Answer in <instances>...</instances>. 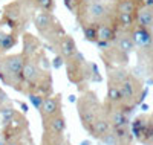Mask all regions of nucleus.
<instances>
[{"label": "nucleus", "instance_id": "6e6552de", "mask_svg": "<svg viewBox=\"0 0 153 145\" xmlns=\"http://www.w3.org/2000/svg\"><path fill=\"white\" fill-rule=\"evenodd\" d=\"M43 133L40 145H65L66 133V118L63 113L52 116L46 121H42Z\"/></svg>", "mask_w": 153, "mask_h": 145}, {"label": "nucleus", "instance_id": "0eeeda50", "mask_svg": "<svg viewBox=\"0 0 153 145\" xmlns=\"http://www.w3.org/2000/svg\"><path fill=\"white\" fill-rule=\"evenodd\" d=\"M118 89L121 92V98H123V109L129 115L143 101V96H144L143 81L135 73L129 72L123 78V81L118 84Z\"/></svg>", "mask_w": 153, "mask_h": 145}, {"label": "nucleus", "instance_id": "dca6fc26", "mask_svg": "<svg viewBox=\"0 0 153 145\" xmlns=\"http://www.w3.org/2000/svg\"><path fill=\"white\" fill-rule=\"evenodd\" d=\"M54 50H55V54L63 60V63L68 61L69 58H72V57L76 54V52H78L74 37L69 35V34H65V35L60 38V41L55 44Z\"/></svg>", "mask_w": 153, "mask_h": 145}, {"label": "nucleus", "instance_id": "39448f33", "mask_svg": "<svg viewBox=\"0 0 153 145\" xmlns=\"http://www.w3.org/2000/svg\"><path fill=\"white\" fill-rule=\"evenodd\" d=\"M23 64L25 57L22 52L0 55V81L19 93L23 89Z\"/></svg>", "mask_w": 153, "mask_h": 145}, {"label": "nucleus", "instance_id": "f257e3e1", "mask_svg": "<svg viewBox=\"0 0 153 145\" xmlns=\"http://www.w3.org/2000/svg\"><path fill=\"white\" fill-rule=\"evenodd\" d=\"M52 73H51V64L48 58L42 60H26L23 64V89L22 95L31 96H49L54 93L52 90Z\"/></svg>", "mask_w": 153, "mask_h": 145}, {"label": "nucleus", "instance_id": "ddd939ff", "mask_svg": "<svg viewBox=\"0 0 153 145\" xmlns=\"http://www.w3.org/2000/svg\"><path fill=\"white\" fill-rule=\"evenodd\" d=\"M98 141L103 142L104 145H133V135L130 125L113 127Z\"/></svg>", "mask_w": 153, "mask_h": 145}, {"label": "nucleus", "instance_id": "7ed1b4c3", "mask_svg": "<svg viewBox=\"0 0 153 145\" xmlns=\"http://www.w3.org/2000/svg\"><path fill=\"white\" fill-rule=\"evenodd\" d=\"M65 69H66V76L68 80L78 87L80 92H84L87 89V84L92 81H100L101 78L97 75V67L95 64L89 63L83 54L76 52V54L65 61Z\"/></svg>", "mask_w": 153, "mask_h": 145}, {"label": "nucleus", "instance_id": "1a4fd4ad", "mask_svg": "<svg viewBox=\"0 0 153 145\" xmlns=\"http://www.w3.org/2000/svg\"><path fill=\"white\" fill-rule=\"evenodd\" d=\"M2 141L6 142L9 139H17L29 135V121L22 112L16 110V113L12 115L8 121L2 122Z\"/></svg>", "mask_w": 153, "mask_h": 145}, {"label": "nucleus", "instance_id": "9b49d317", "mask_svg": "<svg viewBox=\"0 0 153 145\" xmlns=\"http://www.w3.org/2000/svg\"><path fill=\"white\" fill-rule=\"evenodd\" d=\"M22 29L17 24H14L9 18L0 17V55L8 52L19 43V38L22 37Z\"/></svg>", "mask_w": 153, "mask_h": 145}, {"label": "nucleus", "instance_id": "412c9836", "mask_svg": "<svg viewBox=\"0 0 153 145\" xmlns=\"http://www.w3.org/2000/svg\"><path fill=\"white\" fill-rule=\"evenodd\" d=\"M152 116H153V115H152Z\"/></svg>", "mask_w": 153, "mask_h": 145}, {"label": "nucleus", "instance_id": "f03ea898", "mask_svg": "<svg viewBox=\"0 0 153 145\" xmlns=\"http://www.w3.org/2000/svg\"><path fill=\"white\" fill-rule=\"evenodd\" d=\"M74 16L81 28H84V26L97 28L98 24L112 20L113 6L110 0H84L75 9Z\"/></svg>", "mask_w": 153, "mask_h": 145}, {"label": "nucleus", "instance_id": "423d86ee", "mask_svg": "<svg viewBox=\"0 0 153 145\" xmlns=\"http://www.w3.org/2000/svg\"><path fill=\"white\" fill-rule=\"evenodd\" d=\"M32 23L38 35L52 47H55L60 38L66 34L61 21L54 16V12H35L32 17Z\"/></svg>", "mask_w": 153, "mask_h": 145}, {"label": "nucleus", "instance_id": "f3484780", "mask_svg": "<svg viewBox=\"0 0 153 145\" xmlns=\"http://www.w3.org/2000/svg\"><path fill=\"white\" fill-rule=\"evenodd\" d=\"M136 26H141L146 29H153V6L143 5L136 12Z\"/></svg>", "mask_w": 153, "mask_h": 145}, {"label": "nucleus", "instance_id": "4468645a", "mask_svg": "<svg viewBox=\"0 0 153 145\" xmlns=\"http://www.w3.org/2000/svg\"><path fill=\"white\" fill-rule=\"evenodd\" d=\"M38 113H40V119L46 121L52 116H57L63 113V102H61V95L60 93H52L43 99L42 105L38 107Z\"/></svg>", "mask_w": 153, "mask_h": 145}, {"label": "nucleus", "instance_id": "6ab92c4d", "mask_svg": "<svg viewBox=\"0 0 153 145\" xmlns=\"http://www.w3.org/2000/svg\"><path fill=\"white\" fill-rule=\"evenodd\" d=\"M29 144H31L29 135L23 136V138H17V139H9L5 142V145H29Z\"/></svg>", "mask_w": 153, "mask_h": 145}, {"label": "nucleus", "instance_id": "aec40b11", "mask_svg": "<svg viewBox=\"0 0 153 145\" xmlns=\"http://www.w3.org/2000/svg\"><path fill=\"white\" fill-rule=\"evenodd\" d=\"M152 83H153V76H152Z\"/></svg>", "mask_w": 153, "mask_h": 145}, {"label": "nucleus", "instance_id": "9d476101", "mask_svg": "<svg viewBox=\"0 0 153 145\" xmlns=\"http://www.w3.org/2000/svg\"><path fill=\"white\" fill-rule=\"evenodd\" d=\"M34 14H35V12L28 5H25L22 0L9 2L8 5L3 6V11H2V16L9 18L14 24H17L19 28L22 29V32L26 31L28 23H29V20H32Z\"/></svg>", "mask_w": 153, "mask_h": 145}, {"label": "nucleus", "instance_id": "f8f14e48", "mask_svg": "<svg viewBox=\"0 0 153 145\" xmlns=\"http://www.w3.org/2000/svg\"><path fill=\"white\" fill-rule=\"evenodd\" d=\"M22 54L26 60H42L46 57L42 40L28 31L22 34Z\"/></svg>", "mask_w": 153, "mask_h": 145}, {"label": "nucleus", "instance_id": "2eb2a0df", "mask_svg": "<svg viewBox=\"0 0 153 145\" xmlns=\"http://www.w3.org/2000/svg\"><path fill=\"white\" fill-rule=\"evenodd\" d=\"M118 29L115 28V24L110 21H106V23H101L95 28V43L100 46V49H103L106 46H109L115 38L118 35Z\"/></svg>", "mask_w": 153, "mask_h": 145}, {"label": "nucleus", "instance_id": "20e7f679", "mask_svg": "<svg viewBox=\"0 0 153 145\" xmlns=\"http://www.w3.org/2000/svg\"><path fill=\"white\" fill-rule=\"evenodd\" d=\"M76 113H78L83 128L87 133L91 131V128L98 119L106 116L103 102L100 101L98 95L94 90H89V89L81 92V95L76 98Z\"/></svg>", "mask_w": 153, "mask_h": 145}, {"label": "nucleus", "instance_id": "a211bd4d", "mask_svg": "<svg viewBox=\"0 0 153 145\" xmlns=\"http://www.w3.org/2000/svg\"><path fill=\"white\" fill-rule=\"evenodd\" d=\"M28 5L34 12H54L55 11V0H22Z\"/></svg>", "mask_w": 153, "mask_h": 145}]
</instances>
